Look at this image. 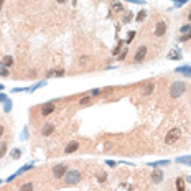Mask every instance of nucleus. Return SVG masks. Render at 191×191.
Segmentation results:
<instances>
[{
	"mask_svg": "<svg viewBox=\"0 0 191 191\" xmlns=\"http://www.w3.org/2000/svg\"><path fill=\"white\" fill-rule=\"evenodd\" d=\"M166 33V23L165 21H158L155 26V36H162Z\"/></svg>",
	"mask_w": 191,
	"mask_h": 191,
	"instance_id": "nucleus-11",
	"label": "nucleus"
},
{
	"mask_svg": "<svg viewBox=\"0 0 191 191\" xmlns=\"http://www.w3.org/2000/svg\"><path fill=\"white\" fill-rule=\"evenodd\" d=\"M168 163H170L168 160H163V162H162V165H168ZM150 165H152V166H156V165H160V162H156V163H150Z\"/></svg>",
	"mask_w": 191,
	"mask_h": 191,
	"instance_id": "nucleus-32",
	"label": "nucleus"
},
{
	"mask_svg": "<svg viewBox=\"0 0 191 191\" xmlns=\"http://www.w3.org/2000/svg\"><path fill=\"white\" fill-rule=\"evenodd\" d=\"M26 132H28V130H26V127H25V129H23V135H21V138H23V140H26V137H28V135H26Z\"/></svg>",
	"mask_w": 191,
	"mask_h": 191,
	"instance_id": "nucleus-35",
	"label": "nucleus"
},
{
	"mask_svg": "<svg viewBox=\"0 0 191 191\" xmlns=\"http://www.w3.org/2000/svg\"><path fill=\"white\" fill-rule=\"evenodd\" d=\"M54 110H56V104L53 102V101H50V102H46L41 106V109H40V112H41V115H50V114H53Z\"/></svg>",
	"mask_w": 191,
	"mask_h": 191,
	"instance_id": "nucleus-5",
	"label": "nucleus"
},
{
	"mask_svg": "<svg viewBox=\"0 0 191 191\" xmlns=\"http://www.w3.org/2000/svg\"><path fill=\"white\" fill-rule=\"evenodd\" d=\"M32 168H33V165H32V163H30V165H23V166L20 168V170H17V171H15V175H17V176H20L21 173H25V171L32 170Z\"/></svg>",
	"mask_w": 191,
	"mask_h": 191,
	"instance_id": "nucleus-15",
	"label": "nucleus"
},
{
	"mask_svg": "<svg viewBox=\"0 0 191 191\" xmlns=\"http://www.w3.org/2000/svg\"><path fill=\"white\" fill-rule=\"evenodd\" d=\"M4 2H5V0H0V8L4 7Z\"/></svg>",
	"mask_w": 191,
	"mask_h": 191,
	"instance_id": "nucleus-40",
	"label": "nucleus"
},
{
	"mask_svg": "<svg viewBox=\"0 0 191 191\" xmlns=\"http://www.w3.org/2000/svg\"><path fill=\"white\" fill-rule=\"evenodd\" d=\"M5 101H7V95L4 92H0V102H5Z\"/></svg>",
	"mask_w": 191,
	"mask_h": 191,
	"instance_id": "nucleus-34",
	"label": "nucleus"
},
{
	"mask_svg": "<svg viewBox=\"0 0 191 191\" xmlns=\"http://www.w3.org/2000/svg\"><path fill=\"white\" fill-rule=\"evenodd\" d=\"M81 178H82V175L79 170H68V173L64 175V183L68 186H73V184H78L81 181Z\"/></svg>",
	"mask_w": 191,
	"mask_h": 191,
	"instance_id": "nucleus-2",
	"label": "nucleus"
},
{
	"mask_svg": "<svg viewBox=\"0 0 191 191\" xmlns=\"http://www.w3.org/2000/svg\"><path fill=\"white\" fill-rule=\"evenodd\" d=\"M163 180H165V175H163V171L158 170V168H155V170L152 171V181H153L155 184H160Z\"/></svg>",
	"mask_w": 191,
	"mask_h": 191,
	"instance_id": "nucleus-7",
	"label": "nucleus"
},
{
	"mask_svg": "<svg viewBox=\"0 0 191 191\" xmlns=\"http://www.w3.org/2000/svg\"><path fill=\"white\" fill-rule=\"evenodd\" d=\"M188 183H191V176H188Z\"/></svg>",
	"mask_w": 191,
	"mask_h": 191,
	"instance_id": "nucleus-41",
	"label": "nucleus"
},
{
	"mask_svg": "<svg viewBox=\"0 0 191 191\" xmlns=\"http://www.w3.org/2000/svg\"><path fill=\"white\" fill-rule=\"evenodd\" d=\"M175 2H176L178 7H180V5H183V4H186V0H175Z\"/></svg>",
	"mask_w": 191,
	"mask_h": 191,
	"instance_id": "nucleus-36",
	"label": "nucleus"
},
{
	"mask_svg": "<svg viewBox=\"0 0 191 191\" xmlns=\"http://www.w3.org/2000/svg\"><path fill=\"white\" fill-rule=\"evenodd\" d=\"M5 153H7V143H2L0 145V158H4Z\"/></svg>",
	"mask_w": 191,
	"mask_h": 191,
	"instance_id": "nucleus-26",
	"label": "nucleus"
},
{
	"mask_svg": "<svg viewBox=\"0 0 191 191\" xmlns=\"http://www.w3.org/2000/svg\"><path fill=\"white\" fill-rule=\"evenodd\" d=\"M2 89H4V86H2V84H0V91H2Z\"/></svg>",
	"mask_w": 191,
	"mask_h": 191,
	"instance_id": "nucleus-43",
	"label": "nucleus"
},
{
	"mask_svg": "<svg viewBox=\"0 0 191 191\" xmlns=\"http://www.w3.org/2000/svg\"><path fill=\"white\" fill-rule=\"evenodd\" d=\"M68 173V165L66 163H58V165L53 166V176L56 178V180H60V178H64V175Z\"/></svg>",
	"mask_w": 191,
	"mask_h": 191,
	"instance_id": "nucleus-4",
	"label": "nucleus"
},
{
	"mask_svg": "<svg viewBox=\"0 0 191 191\" xmlns=\"http://www.w3.org/2000/svg\"><path fill=\"white\" fill-rule=\"evenodd\" d=\"M101 89H92V91H89V95H92V97H94V95H99L101 94Z\"/></svg>",
	"mask_w": 191,
	"mask_h": 191,
	"instance_id": "nucleus-30",
	"label": "nucleus"
},
{
	"mask_svg": "<svg viewBox=\"0 0 191 191\" xmlns=\"http://www.w3.org/2000/svg\"><path fill=\"white\" fill-rule=\"evenodd\" d=\"M54 129H56V127H54V124L48 122V124L43 125V129H41V135H43V137H50V135H53Z\"/></svg>",
	"mask_w": 191,
	"mask_h": 191,
	"instance_id": "nucleus-8",
	"label": "nucleus"
},
{
	"mask_svg": "<svg viewBox=\"0 0 191 191\" xmlns=\"http://www.w3.org/2000/svg\"><path fill=\"white\" fill-rule=\"evenodd\" d=\"M0 184H2V180H0Z\"/></svg>",
	"mask_w": 191,
	"mask_h": 191,
	"instance_id": "nucleus-44",
	"label": "nucleus"
},
{
	"mask_svg": "<svg viewBox=\"0 0 191 191\" xmlns=\"http://www.w3.org/2000/svg\"><path fill=\"white\" fill-rule=\"evenodd\" d=\"M153 89H155V84H153V82L143 84V87H142V95H150L153 92Z\"/></svg>",
	"mask_w": 191,
	"mask_h": 191,
	"instance_id": "nucleus-12",
	"label": "nucleus"
},
{
	"mask_svg": "<svg viewBox=\"0 0 191 191\" xmlns=\"http://www.w3.org/2000/svg\"><path fill=\"white\" fill-rule=\"evenodd\" d=\"M127 2H132V4H143V0H127Z\"/></svg>",
	"mask_w": 191,
	"mask_h": 191,
	"instance_id": "nucleus-38",
	"label": "nucleus"
},
{
	"mask_svg": "<svg viewBox=\"0 0 191 191\" xmlns=\"http://www.w3.org/2000/svg\"><path fill=\"white\" fill-rule=\"evenodd\" d=\"M168 92H170V97L178 99V97H181V95L186 92V84H184L183 81H175V82H171Z\"/></svg>",
	"mask_w": 191,
	"mask_h": 191,
	"instance_id": "nucleus-1",
	"label": "nucleus"
},
{
	"mask_svg": "<svg viewBox=\"0 0 191 191\" xmlns=\"http://www.w3.org/2000/svg\"><path fill=\"white\" fill-rule=\"evenodd\" d=\"M4 132H5V127L4 125H0V138L4 137Z\"/></svg>",
	"mask_w": 191,
	"mask_h": 191,
	"instance_id": "nucleus-37",
	"label": "nucleus"
},
{
	"mask_svg": "<svg viewBox=\"0 0 191 191\" xmlns=\"http://www.w3.org/2000/svg\"><path fill=\"white\" fill-rule=\"evenodd\" d=\"M87 58H86V56H82V58H79V64H86V63H87Z\"/></svg>",
	"mask_w": 191,
	"mask_h": 191,
	"instance_id": "nucleus-33",
	"label": "nucleus"
},
{
	"mask_svg": "<svg viewBox=\"0 0 191 191\" xmlns=\"http://www.w3.org/2000/svg\"><path fill=\"white\" fill-rule=\"evenodd\" d=\"M180 137H181V130L178 127H175L165 135V143L166 145H175V143L180 140Z\"/></svg>",
	"mask_w": 191,
	"mask_h": 191,
	"instance_id": "nucleus-3",
	"label": "nucleus"
},
{
	"mask_svg": "<svg viewBox=\"0 0 191 191\" xmlns=\"http://www.w3.org/2000/svg\"><path fill=\"white\" fill-rule=\"evenodd\" d=\"M145 18H147V12L145 10H140L137 13V17H135V20H137V21H143Z\"/></svg>",
	"mask_w": 191,
	"mask_h": 191,
	"instance_id": "nucleus-22",
	"label": "nucleus"
},
{
	"mask_svg": "<svg viewBox=\"0 0 191 191\" xmlns=\"http://www.w3.org/2000/svg\"><path fill=\"white\" fill-rule=\"evenodd\" d=\"M186 181L183 178H176V191H186Z\"/></svg>",
	"mask_w": 191,
	"mask_h": 191,
	"instance_id": "nucleus-14",
	"label": "nucleus"
},
{
	"mask_svg": "<svg viewBox=\"0 0 191 191\" xmlns=\"http://www.w3.org/2000/svg\"><path fill=\"white\" fill-rule=\"evenodd\" d=\"M176 162L178 163H186V165L191 166V156H178Z\"/></svg>",
	"mask_w": 191,
	"mask_h": 191,
	"instance_id": "nucleus-20",
	"label": "nucleus"
},
{
	"mask_svg": "<svg viewBox=\"0 0 191 191\" xmlns=\"http://www.w3.org/2000/svg\"><path fill=\"white\" fill-rule=\"evenodd\" d=\"M61 78V76H64V69H51L48 71V78Z\"/></svg>",
	"mask_w": 191,
	"mask_h": 191,
	"instance_id": "nucleus-13",
	"label": "nucleus"
},
{
	"mask_svg": "<svg viewBox=\"0 0 191 191\" xmlns=\"http://www.w3.org/2000/svg\"><path fill=\"white\" fill-rule=\"evenodd\" d=\"M125 56H127V50H124V51H120V53L117 54V58H119V60H125Z\"/></svg>",
	"mask_w": 191,
	"mask_h": 191,
	"instance_id": "nucleus-31",
	"label": "nucleus"
},
{
	"mask_svg": "<svg viewBox=\"0 0 191 191\" xmlns=\"http://www.w3.org/2000/svg\"><path fill=\"white\" fill-rule=\"evenodd\" d=\"M122 43H125V41H119V45H117V48H115V50H114V51H112V53H114V54H119V53H120V48H122Z\"/></svg>",
	"mask_w": 191,
	"mask_h": 191,
	"instance_id": "nucleus-29",
	"label": "nucleus"
},
{
	"mask_svg": "<svg viewBox=\"0 0 191 191\" xmlns=\"http://www.w3.org/2000/svg\"><path fill=\"white\" fill-rule=\"evenodd\" d=\"M134 36H135V32H129V35H127V40H125V43H127V45H129V43L132 41V38H134Z\"/></svg>",
	"mask_w": 191,
	"mask_h": 191,
	"instance_id": "nucleus-28",
	"label": "nucleus"
},
{
	"mask_svg": "<svg viewBox=\"0 0 191 191\" xmlns=\"http://www.w3.org/2000/svg\"><path fill=\"white\" fill-rule=\"evenodd\" d=\"M91 102H92V95H84V97L79 99V104H81V106H89Z\"/></svg>",
	"mask_w": 191,
	"mask_h": 191,
	"instance_id": "nucleus-16",
	"label": "nucleus"
},
{
	"mask_svg": "<svg viewBox=\"0 0 191 191\" xmlns=\"http://www.w3.org/2000/svg\"><path fill=\"white\" fill-rule=\"evenodd\" d=\"M110 10H112V12H122V10H124V5H122L120 2H114L112 7H110Z\"/></svg>",
	"mask_w": 191,
	"mask_h": 191,
	"instance_id": "nucleus-18",
	"label": "nucleus"
},
{
	"mask_svg": "<svg viewBox=\"0 0 191 191\" xmlns=\"http://www.w3.org/2000/svg\"><path fill=\"white\" fill-rule=\"evenodd\" d=\"M20 156H21V150L20 148H15L13 152H12V158H13V160L20 158Z\"/></svg>",
	"mask_w": 191,
	"mask_h": 191,
	"instance_id": "nucleus-24",
	"label": "nucleus"
},
{
	"mask_svg": "<svg viewBox=\"0 0 191 191\" xmlns=\"http://www.w3.org/2000/svg\"><path fill=\"white\" fill-rule=\"evenodd\" d=\"M2 64H4L5 68H10L12 64H13V58H12V56H4V61H2Z\"/></svg>",
	"mask_w": 191,
	"mask_h": 191,
	"instance_id": "nucleus-19",
	"label": "nucleus"
},
{
	"mask_svg": "<svg viewBox=\"0 0 191 191\" xmlns=\"http://www.w3.org/2000/svg\"><path fill=\"white\" fill-rule=\"evenodd\" d=\"M107 165H109V166H115V162H112V160H109V162H107Z\"/></svg>",
	"mask_w": 191,
	"mask_h": 191,
	"instance_id": "nucleus-39",
	"label": "nucleus"
},
{
	"mask_svg": "<svg viewBox=\"0 0 191 191\" xmlns=\"http://www.w3.org/2000/svg\"><path fill=\"white\" fill-rule=\"evenodd\" d=\"M12 110V101H5V112H10Z\"/></svg>",
	"mask_w": 191,
	"mask_h": 191,
	"instance_id": "nucleus-27",
	"label": "nucleus"
},
{
	"mask_svg": "<svg viewBox=\"0 0 191 191\" xmlns=\"http://www.w3.org/2000/svg\"><path fill=\"white\" fill-rule=\"evenodd\" d=\"M78 148H79V142L73 140V142H69V143L66 145V148H64V153H66V155H69V153H74Z\"/></svg>",
	"mask_w": 191,
	"mask_h": 191,
	"instance_id": "nucleus-9",
	"label": "nucleus"
},
{
	"mask_svg": "<svg viewBox=\"0 0 191 191\" xmlns=\"http://www.w3.org/2000/svg\"><path fill=\"white\" fill-rule=\"evenodd\" d=\"M178 74H184L186 78H191V64H184V66H180L175 69Z\"/></svg>",
	"mask_w": 191,
	"mask_h": 191,
	"instance_id": "nucleus-10",
	"label": "nucleus"
},
{
	"mask_svg": "<svg viewBox=\"0 0 191 191\" xmlns=\"http://www.w3.org/2000/svg\"><path fill=\"white\" fill-rule=\"evenodd\" d=\"M8 73H10V71H8V68H5L4 64H2V66H0V76H8Z\"/></svg>",
	"mask_w": 191,
	"mask_h": 191,
	"instance_id": "nucleus-25",
	"label": "nucleus"
},
{
	"mask_svg": "<svg viewBox=\"0 0 191 191\" xmlns=\"http://www.w3.org/2000/svg\"><path fill=\"white\" fill-rule=\"evenodd\" d=\"M180 32L183 33V35H190V33H191V25H190V23H188V25H183L180 28Z\"/></svg>",
	"mask_w": 191,
	"mask_h": 191,
	"instance_id": "nucleus-23",
	"label": "nucleus"
},
{
	"mask_svg": "<svg viewBox=\"0 0 191 191\" xmlns=\"http://www.w3.org/2000/svg\"><path fill=\"white\" fill-rule=\"evenodd\" d=\"M168 58H170V60H181V54L178 50H171L170 53H168Z\"/></svg>",
	"mask_w": 191,
	"mask_h": 191,
	"instance_id": "nucleus-17",
	"label": "nucleus"
},
{
	"mask_svg": "<svg viewBox=\"0 0 191 191\" xmlns=\"http://www.w3.org/2000/svg\"><path fill=\"white\" fill-rule=\"evenodd\" d=\"M147 46H140L137 50V53H135V56H134V63H142V61H145V58H147Z\"/></svg>",
	"mask_w": 191,
	"mask_h": 191,
	"instance_id": "nucleus-6",
	"label": "nucleus"
},
{
	"mask_svg": "<svg viewBox=\"0 0 191 191\" xmlns=\"http://www.w3.org/2000/svg\"><path fill=\"white\" fill-rule=\"evenodd\" d=\"M18 191H33V183H23Z\"/></svg>",
	"mask_w": 191,
	"mask_h": 191,
	"instance_id": "nucleus-21",
	"label": "nucleus"
},
{
	"mask_svg": "<svg viewBox=\"0 0 191 191\" xmlns=\"http://www.w3.org/2000/svg\"><path fill=\"white\" fill-rule=\"evenodd\" d=\"M188 18H190V21H191V12H190V15H188Z\"/></svg>",
	"mask_w": 191,
	"mask_h": 191,
	"instance_id": "nucleus-42",
	"label": "nucleus"
}]
</instances>
